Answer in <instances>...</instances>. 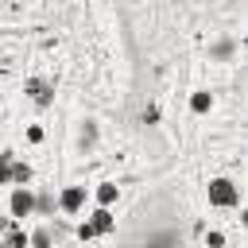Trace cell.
<instances>
[{"label": "cell", "mask_w": 248, "mask_h": 248, "mask_svg": "<svg viewBox=\"0 0 248 248\" xmlns=\"http://www.w3.org/2000/svg\"><path fill=\"white\" fill-rule=\"evenodd\" d=\"M89 229H93L97 236H105V232H112V229H116V221H112V213H108V209H93V213H89Z\"/></svg>", "instance_id": "obj_5"}, {"label": "cell", "mask_w": 248, "mask_h": 248, "mask_svg": "<svg viewBox=\"0 0 248 248\" xmlns=\"http://www.w3.org/2000/svg\"><path fill=\"white\" fill-rule=\"evenodd\" d=\"M190 108H194V112H209V108H213V93H205V89L194 93V97H190Z\"/></svg>", "instance_id": "obj_10"}, {"label": "cell", "mask_w": 248, "mask_h": 248, "mask_svg": "<svg viewBox=\"0 0 248 248\" xmlns=\"http://www.w3.org/2000/svg\"><path fill=\"white\" fill-rule=\"evenodd\" d=\"M85 202H89V190H85V186H66V190L54 194V205H58L62 213H81Z\"/></svg>", "instance_id": "obj_3"}, {"label": "cell", "mask_w": 248, "mask_h": 248, "mask_svg": "<svg viewBox=\"0 0 248 248\" xmlns=\"http://www.w3.org/2000/svg\"><path fill=\"white\" fill-rule=\"evenodd\" d=\"M31 178H35L31 163H23V159H12V182H16V186H31Z\"/></svg>", "instance_id": "obj_7"}, {"label": "cell", "mask_w": 248, "mask_h": 248, "mask_svg": "<svg viewBox=\"0 0 248 248\" xmlns=\"http://www.w3.org/2000/svg\"><path fill=\"white\" fill-rule=\"evenodd\" d=\"M35 213H43V217L58 213V205H54V194H35Z\"/></svg>", "instance_id": "obj_9"}, {"label": "cell", "mask_w": 248, "mask_h": 248, "mask_svg": "<svg viewBox=\"0 0 248 248\" xmlns=\"http://www.w3.org/2000/svg\"><path fill=\"white\" fill-rule=\"evenodd\" d=\"M27 97L35 101V105H50V97H54V89H50V81H43V78H27Z\"/></svg>", "instance_id": "obj_4"}, {"label": "cell", "mask_w": 248, "mask_h": 248, "mask_svg": "<svg viewBox=\"0 0 248 248\" xmlns=\"http://www.w3.org/2000/svg\"><path fill=\"white\" fill-rule=\"evenodd\" d=\"M12 159H16L12 151H0V186L12 182Z\"/></svg>", "instance_id": "obj_12"}, {"label": "cell", "mask_w": 248, "mask_h": 248, "mask_svg": "<svg viewBox=\"0 0 248 248\" xmlns=\"http://www.w3.org/2000/svg\"><path fill=\"white\" fill-rule=\"evenodd\" d=\"M0 248H27V232H23V229H12V232L0 240Z\"/></svg>", "instance_id": "obj_11"}, {"label": "cell", "mask_w": 248, "mask_h": 248, "mask_svg": "<svg viewBox=\"0 0 248 248\" xmlns=\"http://www.w3.org/2000/svg\"><path fill=\"white\" fill-rule=\"evenodd\" d=\"M27 248H54V232H50V229H35V232H27Z\"/></svg>", "instance_id": "obj_8"}, {"label": "cell", "mask_w": 248, "mask_h": 248, "mask_svg": "<svg viewBox=\"0 0 248 248\" xmlns=\"http://www.w3.org/2000/svg\"><path fill=\"white\" fill-rule=\"evenodd\" d=\"M78 240H97V232L89 229V221H81V225H78Z\"/></svg>", "instance_id": "obj_14"}, {"label": "cell", "mask_w": 248, "mask_h": 248, "mask_svg": "<svg viewBox=\"0 0 248 248\" xmlns=\"http://www.w3.org/2000/svg\"><path fill=\"white\" fill-rule=\"evenodd\" d=\"M209 202H213L217 209H236V205H240V190H236V182H229V178H213V182H209Z\"/></svg>", "instance_id": "obj_1"}, {"label": "cell", "mask_w": 248, "mask_h": 248, "mask_svg": "<svg viewBox=\"0 0 248 248\" xmlns=\"http://www.w3.org/2000/svg\"><path fill=\"white\" fill-rule=\"evenodd\" d=\"M93 198H97V209H108V205L120 198V186H116V182H101V186L93 190Z\"/></svg>", "instance_id": "obj_6"}, {"label": "cell", "mask_w": 248, "mask_h": 248, "mask_svg": "<svg viewBox=\"0 0 248 248\" xmlns=\"http://www.w3.org/2000/svg\"><path fill=\"white\" fill-rule=\"evenodd\" d=\"M27 140H31V143H39V140H43V128H39V124H31V128H27Z\"/></svg>", "instance_id": "obj_15"}, {"label": "cell", "mask_w": 248, "mask_h": 248, "mask_svg": "<svg viewBox=\"0 0 248 248\" xmlns=\"http://www.w3.org/2000/svg\"><path fill=\"white\" fill-rule=\"evenodd\" d=\"M12 229H16V221H12V217H0V236H8Z\"/></svg>", "instance_id": "obj_16"}, {"label": "cell", "mask_w": 248, "mask_h": 248, "mask_svg": "<svg viewBox=\"0 0 248 248\" xmlns=\"http://www.w3.org/2000/svg\"><path fill=\"white\" fill-rule=\"evenodd\" d=\"M205 248H225V232L209 229V232H205Z\"/></svg>", "instance_id": "obj_13"}, {"label": "cell", "mask_w": 248, "mask_h": 248, "mask_svg": "<svg viewBox=\"0 0 248 248\" xmlns=\"http://www.w3.org/2000/svg\"><path fill=\"white\" fill-rule=\"evenodd\" d=\"M31 213H35V190H27V186L12 190V198H8V217H12V221H27Z\"/></svg>", "instance_id": "obj_2"}]
</instances>
